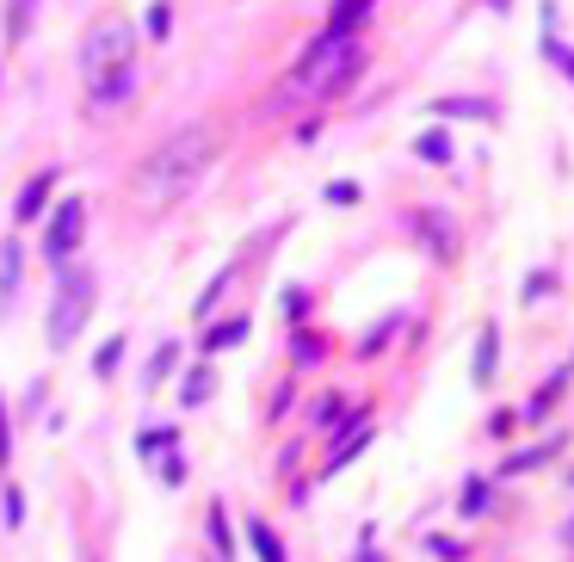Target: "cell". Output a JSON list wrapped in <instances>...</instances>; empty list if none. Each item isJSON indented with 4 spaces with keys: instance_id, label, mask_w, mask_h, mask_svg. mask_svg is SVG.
I'll return each mask as SVG.
<instances>
[{
    "instance_id": "obj_20",
    "label": "cell",
    "mask_w": 574,
    "mask_h": 562,
    "mask_svg": "<svg viewBox=\"0 0 574 562\" xmlns=\"http://www.w3.org/2000/svg\"><path fill=\"white\" fill-rule=\"evenodd\" d=\"M173 439H179L173 427H149V433L136 439V451H142V458H155V451H161V445H173Z\"/></svg>"
},
{
    "instance_id": "obj_16",
    "label": "cell",
    "mask_w": 574,
    "mask_h": 562,
    "mask_svg": "<svg viewBox=\"0 0 574 562\" xmlns=\"http://www.w3.org/2000/svg\"><path fill=\"white\" fill-rule=\"evenodd\" d=\"M556 445H562V439H544L537 451H519V458H507V476H519V470H537V464H544V458H550Z\"/></svg>"
},
{
    "instance_id": "obj_9",
    "label": "cell",
    "mask_w": 574,
    "mask_h": 562,
    "mask_svg": "<svg viewBox=\"0 0 574 562\" xmlns=\"http://www.w3.org/2000/svg\"><path fill=\"white\" fill-rule=\"evenodd\" d=\"M19 297V241H0V315Z\"/></svg>"
},
{
    "instance_id": "obj_14",
    "label": "cell",
    "mask_w": 574,
    "mask_h": 562,
    "mask_svg": "<svg viewBox=\"0 0 574 562\" xmlns=\"http://www.w3.org/2000/svg\"><path fill=\"white\" fill-rule=\"evenodd\" d=\"M173 365H179V340H161V346H155V359H149V390H161Z\"/></svg>"
},
{
    "instance_id": "obj_12",
    "label": "cell",
    "mask_w": 574,
    "mask_h": 562,
    "mask_svg": "<svg viewBox=\"0 0 574 562\" xmlns=\"http://www.w3.org/2000/svg\"><path fill=\"white\" fill-rule=\"evenodd\" d=\"M568 377H574L568 365H562V371H550V383H544V390H537V396L525 402V420H544V414H550V402H556V396L568 390Z\"/></svg>"
},
{
    "instance_id": "obj_24",
    "label": "cell",
    "mask_w": 574,
    "mask_h": 562,
    "mask_svg": "<svg viewBox=\"0 0 574 562\" xmlns=\"http://www.w3.org/2000/svg\"><path fill=\"white\" fill-rule=\"evenodd\" d=\"M167 31H173V13L167 7H149V38H167Z\"/></svg>"
},
{
    "instance_id": "obj_4",
    "label": "cell",
    "mask_w": 574,
    "mask_h": 562,
    "mask_svg": "<svg viewBox=\"0 0 574 562\" xmlns=\"http://www.w3.org/2000/svg\"><path fill=\"white\" fill-rule=\"evenodd\" d=\"M130 68V25L124 19H105L93 25V38L81 44V81H105V75H124Z\"/></svg>"
},
{
    "instance_id": "obj_19",
    "label": "cell",
    "mask_w": 574,
    "mask_h": 562,
    "mask_svg": "<svg viewBox=\"0 0 574 562\" xmlns=\"http://www.w3.org/2000/svg\"><path fill=\"white\" fill-rule=\"evenodd\" d=\"M414 149H420L426 161H451V143H445V130H426V136H420Z\"/></svg>"
},
{
    "instance_id": "obj_2",
    "label": "cell",
    "mask_w": 574,
    "mask_h": 562,
    "mask_svg": "<svg viewBox=\"0 0 574 562\" xmlns=\"http://www.w3.org/2000/svg\"><path fill=\"white\" fill-rule=\"evenodd\" d=\"M358 75H365V44H358V38H315V50H309L303 68H297V87H303L309 99H334V93H346Z\"/></svg>"
},
{
    "instance_id": "obj_7",
    "label": "cell",
    "mask_w": 574,
    "mask_h": 562,
    "mask_svg": "<svg viewBox=\"0 0 574 562\" xmlns=\"http://www.w3.org/2000/svg\"><path fill=\"white\" fill-rule=\"evenodd\" d=\"M130 87H136L130 68H124V75H105V81H93V87H87V105H93V112H112V105H124V99H130Z\"/></svg>"
},
{
    "instance_id": "obj_6",
    "label": "cell",
    "mask_w": 574,
    "mask_h": 562,
    "mask_svg": "<svg viewBox=\"0 0 574 562\" xmlns=\"http://www.w3.org/2000/svg\"><path fill=\"white\" fill-rule=\"evenodd\" d=\"M371 445V420L365 414H358V420H346V427H340V445L328 451V470H340V464H352L358 458V451H365Z\"/></svg>"
},
{
    "instance_id": "obj_5",
    "label": "cell",
    "mask_w": 574,
    "mask_h": 562,
    "mask_svg": "<svg viewBox=\"0 0 574 562\" xmlns=\"http://www.w3.org/2000/svg\"><path fill=\"white\" fill-rule=\"evenodd\" d=\"M81 229H87V204L81 198H68V204H56V217H50V229H44V254L62 266L68 254L81 248Z\"/></svg>"
},
{
    "instance_id": "obj_11",
    "label": "cell",
    "mask_w": 574,
    "mask_h": 562,
    "mask_svg": "<svg viewBox=\"0 0 574 562\" xmlns=\"http://www.w3.org/2000/svg\"><path fill=\"white\" fill-rule=\"evenodd\" d=\"M494 365H500V334H494V328H482V334H476V365H470V371H476V383H494Z\"/></svg>"
},
{
    "instance_id": "obj_25",
    "label": "cell",
    "mask_w": 574,
    "mask_h": 562,
    "mask_svg": "<svg viewBox=\"0 0 574 562\" xmlns=\"http://www.w3.org/2000/svg\"><path fill=\"white\" fill-rule=\"evenodd\" d=\"M19 519H25V501H19V488L7 482V525H19Z\"/></svg>"
},
{
    "instance_id": "obj_13",
    "label": "cell",
    "mask_w": 574,
    "mask_h": 562,
    "mask_svg": "<svg viewBox=\"0 0 574 562\" xmlns=\"http://www.w3.org/2000/svg\"><path fill=\"white\" fill-rule=\"evenodd\" d=\"M31 19H38V0H7V44L31 38Z\"/></svg>"
},
{
    "instance_id": "obj_8",
    "label": "cell",
    "mask_w": 574,
    "mask_h": 562,
    "mask_svg": "<svg viewBox=\"0 0 574 562\" xmlns=\"http://www.w3.org/2000/svg\"><path fill=\"white\" fill-rule=\"evenodd\" d=\"M371 7H377V0H340V7L328 13V31H321V38H352V31L365 25Z\"/></svg>"
},
{
    "instance_id": "obj_3",
    "label": "cell",
    "mask_w": 574,
    "mask_h": 562,
    "mask_svg": "<svg viewBox=\"0 0 574 562\" xmlns=\"http://www.w3.org/2000/svg\"><path fill=\"white\" fill-rule=\"evenodd\" d=\"M93 297H99V291H93L87 272H62V278H56V303H50V346H56V353H68L75 334L87 328Z\"/></svg>"
},
{
    "instance_id": "obj_27",
    "label": "cell",
    "mask_w": 574,
    "mask_h": 562,
    "mask_svg": "<svg viewBox=\"0 0 574 562\" xmlns=\"http://www.w3.org/2000/svg\"><path fill=\"white\" fill-rule=\"evenodd\" d=\"M7 451H13V433H7V408H0V464H7Z\"/></svg>"
},
{
    "instance_id": "obj_23",
    "label": "cell",
    "mask_w": 574,
    "mask_h": 562,
    "mask_svg": "<svg viewBox=\"0 0 574 562\" xmlns=\"http://www.w3.org/2000/svg\"><path fill=\"white\" fill-rule=\"evenodd\" d=\"M463 513H482L488 507V482H470V488H463V501H457Z\"/></svg>"
},
{
    "instance_id": "obj_28",
    "label": "cell",
    "mask_w": 574,
    "mask_h": 562,
    "mask_svg": "<svg viewBox=\"0 0 574 562\" xmlns=\"http://www.w3.org/2000/svg\"><path fill=\"white\" fill-rule=\"evenodd\" d=\"M556 62H562V68H568V81H574V56H568V50H556Z\"/></svg>"
},
{
    "instance_id": "obj_10",
    "label": "cell",
    "mask_w": 574,
    "mask_h": 562,
    "mask_svg": "<svg viewBox=\"0 0 574 562\" xmlns=\"http://www.w3.org/2000/svg\"><path fill=\"white\" fill-rule=\"evenodd\" d=\"M50 186H56V173H38V180H31V186L19 192V210H13V217H19V223L44 217V204H50Z\"/></svg>"
},
{
    "instance_id": "obj_21",
    "label": "cell",
    "mask_w": 574,
    "mask_h": 562,
    "mask_svg": "<svg viewBox=\"0 0 574 562\" xmlns=\"http://www.w3.org/2000/svg\"><path fill=\"white\" fill-rule=\"evenodd\" d=\"M439 112H451V118H488V105L482 99H439Z\"/></svg>"
},
{
    "instance_id": "obj_26",
    "label": "cell",
    "mask_w": 574,
    "mask_h": 562,
    "mask_svg": "<svg viewBox=\"0 0 574 562\" xmlns=\"http://www.w3.org/2000/svg\"><path fill=\"white\" fill-rule=\"evenodd\" d=\"M328 198H334V204H352V198H358V186H352V180H334V186H328Z\"/></svg>"
},
{
    "instance_id": "obj_17",
    "label": "cell",
    "mask_w": 574,
    "mask_h": 562,
    "mask_svg": "<svg viewBox=\"0 0 574 562\" xmlns=\"http://www.w3.org/2000/svg\"><path fill=\"white\" fill-rule=\"evenodd\" d=\"M210 390H217V377H210V371L198 365V371L186 377V408H198V402H210Z\"/></svg>"
},
{
    "instance_id": "obj_22",
    "label": "cell",
    "mask_w": 574,
    "mask_h": 562,
    "mask_svg": "<svg viewBox=\"0 0 574 562\" xmlns=\"http://www.w3.org/2000/svg\"><path fill=\"white\" fill-rule=\"evenodd\" d=\"M118 359H124V340H105V346H99V359H93V371H99V377H112V371H118Z\"/></svg>"
},
{
    "instance_id": "obj_15",
    "label": "cell",
    "mask_w": 574,
    "mask_h": 562,
    "mask_svg": "<svg viewBox=\"0 0 574 562\" xmlns=\"http://www.w3.org/2000/svg\"><path fill=\"white\" fill-rule=\"evenodd\" d=\"M247 538H254V550H260V562H284V550H278V538H272V525H247Z\"/></svg>"
},
{
    "instance_id": "obj_1",
    "label": "cell",
    "mask_w": 574,
    "mask_h": 562,
    "mask_svg": "<svg viewBox=\"0 0 574 562\" xmlns=\"http://www.w3.org/2000/svg\"><path fill=\"white\" fill-rule=\"evenodd\" d=\"M210 161H217V130L186 124V130H173L161 149H149V161L136 167V192L142 198H179L210 173Z\"/></svg>"
},
{
    "instance_id": "obj_18",
    "label": "cell",
    "mask_w": 574,
    "mask_h": 562,
    "mask_svg": "<svg viewBox=\"0 0 574 562\" xmlns=\"http://www.w3.org/2000/svg\"><path fill=\"white\" fill-rule=\"evenodd\" d=\"M241 334H247V322H223V328H210V334H204V346H210V353H223V346H235Z\"/></svg>"
}]
</instances>
